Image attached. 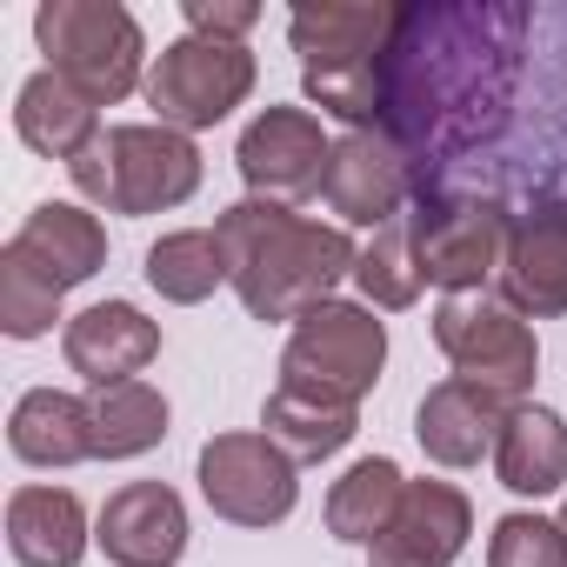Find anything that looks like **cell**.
<instances>
[{
	"label": "cell",
	"mask_w": 567,
	"mask_h": 567,
	"mask_svg": "<svg viewBox=\"0 0 567 567\" xmlns=\"http://www.w3.org/2000/svg\"><path fill=\"white\" fill-rule=\"evenodd\" d=\"M388 368V328L374 321V308L354 301H321L295 321L288 354H280V381H308L328 388L341 401H361Z\"/></svg>",
	"instance_id": "obj_9"
},
{
	"label": "cell",
	"mask_w": 567,
	"mask_h": 567,
	"mask_svg": "<svg viewBox=\"0 0 567 567\" xmlns=\"http://www.w3.org/2000/svg\"><path fill=\"white\" fill-rule=\"evenodd\" d=\"M560 527H567V501H560Z\"/></svg>",
	"instance_id": "obj_31"
},
{
	"label": "cell",
	"mask_w": 567,
	"mask_h": 567,
	"mask_svg": "<svg viewBox=\"0 0 567 567\" xmlns=\"http://www.w3.org/2000/svg\"><path fill=\"white\" fill-rule=\"evenodd\" d=\"M401 8L388 0H308L288 14V41L308 74V101L341 114L354 134L381 127V61L394 48Z\"/></svg>",
	"instance_id": "obj_3"
},
{
	"label": "cell",
	"mask_w": 567,
	"mask_h": 567,
	"mask_svg": "<svg viewBox=\"0 0 567 567\" xmlns=\"http://www.w3.org/2000/svg\"><path fill=\"white\" fill-rule=\"evenodd\" d=\"M87 414H94V461H134V454L167 441V401L147 381H121V388L87 394Z\"/></svg>",
	"instance_id": "obj_26"
},
{
	"label": "cell",
	"mask_w": 567,
	"mask_h": 567,
	"mask_svg": "<svg viewBox=\"0 0 567 567\" xmlns=\"http://www.w3.org/2000/svg\"><path fill=\"white\" fill-rule=\"evenodd\" d=\"M354 288L368 295V308H414L421 301V267H414V240H408V214L394 227H381L361 260H354Z\"/></svg>",
	"instance_id": "obj_27"
},
{
	"label": "cell",
	"mask_w": 567,
	"mask_h": 567,
	"mask_svg": "<svg viewBox=\"0 0 567 567\" xmlns=\"http://www.w3.org/2000/svg\"><path fill=\"white\" fill-rule=\"evenodd\" d=\"M54 321H61V288H48L21 247H0V328L14 341H41Z\"/></svg>",
	"instance_id": "obj_28"
},
{
	"label": "cell",
	"mask_w": 567,
	"mask_h": 567,
	"mask_svg": "<svg viewBox=\"0 0 567 567\" xmlns=\"http://www.w3.org/2000/svg\"><path fill=\"white\" fill-rule=\"evenodd\" d=\"M34 41H41L48 68L74 94H87L94 107H114L134 87H147V74H141V61H147L141 21L127 8H114V0H41Z\"/></svg>",
	"instance_id": "obj_5"
},
{
	"label": "cell",
	"mask_w": 567,
	"mask_h": 567,
	"mask_svg": "<svg viewBox=\"0 0 567 567\" xmlns=\"http://www.w3.org/2000/svg\"><path fill=\"white\" fill-rule=\"evenodd\" d=\"M61 354H68V368L101 394V388L141 381V368L161 354V328H154L134 301H94V308H81V315L68 321Z\"/></svg>",
	"instance_id": "obj_16"
},
{
	"label": "cell",
	"mask_w": 567,
	"mask_h": 567,
	"mask_svg": "<svg viewBox=\"0 0 567 567\" xmlns=\"http://www.w3.org/2000/svg\"><path fill=\"white\" fill-rule=\"evenodd\" d=\"M8 247H21L41 267V280H48V288H61V295L107 267V227L87 207H74V200H41Z\"/></svg>",
	"instance_id": "obj_19"
},
{
	"label": "cell",
	"mask_w": 567,
	"mask_h": 567,
	"mask_svg": "<svg viewBox=\"0 0 567 567\" xmlns=\"http://www.w3.org/2000/svg\"><path fill=\"white\" fill-rule=\"evenodd\" d=\"M494 474L507 494H527V501L567 487V421L554 408H514L494 447Z\"/></svg>",
	"instance_id": "obj_23"
},
{
	"label": "cell",
	"mask_w": 567,
	"mask_h": 567,
	"mask_svg": "<svg viewBox=\"0 0 567 567\" xmlns=\"http://www.w3.org/2000/svg\"><path fill=\"white\" fill-rule=\"evenodd\" d=\"M147 288L174 308H194L207 301L214 288H227V254H220V234L214 227H181V234H161L147 247Z\"/></svg>",
	"instance_id": "obj_25"
},
{
	"label": "cell",
	"mask_w": 567,
	"mask_h": 567,
	"mask_svg": "<svg viewBox=\"0 0 567 567\" xmlns=\"http://www.w3.org/2000/svg\"><path fill=\"white\" fill-rule=\"evenodd\" d=\"M260 427L295 467L301 461H328V454H341L361 434V401H341V394L308 388V381H280L267 394V408H260Z\"/></svg>",
	"instance_id": "obj_18"
},
{
	"label": "cell",
	"mask_w": 567,
	"mask_h": 567,
	"mask_svg": "<svg viewBox=\"0 0 567 567\" xmlns=\"http://www.w3.org/2000/svg\"><path fill=\"white\" fill-rule=\"evenodd\" d=\"M401 494H408V474H401L388 454L354 461V467L328 487V534L348 540V547H374V540L388 534Z\"/></svg>",
	"instance_id": "obj_24"
},
{
	"label": "cell",
	"mask_w": 567,
	"mask_h": 567,
	"mask_svg": "<svg viewBox=\"0 0 567 567\" xmlns=\"http://www.w3.org/2000/svg\"><path fill=\"white\" fill-rule=\"evenodd\" d=\"M81 200L101 214H167L200 187V147L174 127H101L68 161Z\"/></svg>",
	"instance_id": "obj_4"
},
{
	"label": "cell",
	"mask_w": 567,
	"mask_h": 567,
	"mask_svg": "<svg viewBox=\"0 0 567 567\" xmlns=\"http://www.w3.org/2000/svg\"><path fill=\"white\" fill-rule=\"evenodd\" d=\"M434 348L447 354L454 381H474V388H487L514 408H520V394L534 388V368H540V348H534L527 321L507 301H487V295H447L434 308Z\"/></svg>",
	"instance_id": "obj_8"
},
{
	"label": "cell",
	"mask_w": 567,
	"mask_h": 567,
	"mask_svg": "<svg viewBox=\"0 0 567 567\" xmlns=\"http://www.w3.org/2000/svg\"><path fill=\"white\" fill-rule=\"evenodd\" d=\"M514 401L474 388V381H441L427 388L421 414H414V434H421V454L441 461V467H474L481 454L501 447V427H507Z\"/></svg>",
	"instance_id": "obj_17"
},
{
	"label": "cell",
	"mask_w": 567,
	"mask_h": 567,
	"mask_svg": "<svg viewBox=\"0 0 567 567\" xmlns=\"http://www.w3.org/2000/svg\"><path fill=\"white\" fill-rule=\"evenodd\" d=\"M254 21H260L254 0H187V28L200 41H240Z\"/></svg>",
	"instance_id": "obj_30"
},
{
	"label": "cell",
	"mask_w": 567,
	"mask_h": 567,
	"mask_svg": "<svg viewBox=\"0 0 567 567\" xmlns=\"http://www.w3.org/2000/svg\"><path fill=\"white\" fill-rule=\"evenodd\" d=\"M220 254H227V288L254 321H301L308 308L334 301L341 280H354L361 247L348 227H321L280 200H234L220 220Z\"/></svg>",
	"instance_id": "obj_2"
},
{
	"label": "cell",
	"mask_w": 567,
	"mask_h": 567,
	"mask_svg": "<svg viewBox=\"0 0 567 567\" xmlns=\"http://www.w3.org/2000/svg\"><path fill=\"white\" fill-rule=\"evenodd\" d=\"M328 207L348 220V227H394L408 194H414V161L374 127V134H341L334 154H328V181H321Z\"/></svg>",
	"instance_id": "obj_12"
},
{
	"label": "cell",
	"mask_w": 567,
	"mask_h": 567,
	"mask_svg": "<svg viewBox=\"0 0 567 567\" xmlns=\"http://www.w3.org/2000/svg\"><path fill=\"white\" fill-rule=\"evenodd\" d=\"M8 447L14 461L28 467H74V461H94V414L81 394H61V388H28L8 414Z\"/></svg>",
	"instance_id": "obj_20"
},
{
	"label": "cell",
	"mask_w": 567,
	"mask_h": 567,
	"mask_svg": "<svg viewBox=\"0 0 567 567\" xmlns=\"http://www.w3.org/2000/svg\"><path fill=\"white\" fill-rule=\"evenodd\" d=\"M94 547L114 567H174L187 554V507L167 481H127L94 520Z\"/></svg>",
	"instance_id": "obj_13"
},
{
	"label": "cell",
	"mask_w": 567,
	"mask_h": 567,
	"mask_svg": "<svg viewBox=\"0 0 567 567\" xmlns=\"http://www.w3.org/2000/svg\"><path fill=\"white\" fill-rule=\"evenodd\" d=\"M507 234H514L507 207L481 200V194H421L408 214L414 267L441 295H481L487 280H501Z\"/></svg>",
	"instance_id": "obj_6"
},
{
	"label": "cell",
	"mask_w": 567,
	"mask_h": 567,
	"mask_svg": "<svg viewBox=\"0 0 567 567\" xmlns=\"http://www.w3.org/2000/svg\"><path fill=\"white\" fill-rule=\"evenodd\" d=\"M487 567H567V527L540 514H501L487 540Z\"/></svg>",
	"instance_id": "obj_29"
},
{
	"label": "cell",
	"mask_w": 567,
	"mask_h": 567,
	"mask_svg": "<svg viewBox=\"0 0 567 567\" xmlns=\"http://www.w3.org/2000/svg\"><path fill=\"white\" fill-rule=\"evenodd\" d=\"M474 534V507L454 481H408L388 534L368 547V567H454Z\"/></svg>",
	"instance_id": "obj_14"
},
{
	"label": "cell",
	"mask_w": 567,
	"mask_h": 567,
	"mask_svg": "<svg viewBox=\"0 0 567 567\" xmlns=\"http://www.w3.org/2000/svg\"><path fill=\"white\" fill-rule=\"evenodd\" d=\"M87 507L68 487H14L8 494V547L21 567H81L87 554Z\"/></svg>",
	"instance_id": "obj_21"
},
{
	"label": "cell",
	"mask_w": 567,
	"mask_h": 567,
	"mask_svg": "<svg viewBox=\"0 0 567 567\" xmlns=\"http://www.w3.org/2000/svg\"><path fill=\"white\" fill-rule=\"evenodd\" d=\"M200 501L234 527H280L301 501V474L267 434H214L200 447Z\"/></svg>",
	"instance_id": "obj_10"
},
{
	"label": "cell",
	"mask_w": 567,
	"mask_h": 567,
	"mask_svg": "<svg viewBox=\"0 0 567 567\" xmlns=\"http://www.w3.org/2000/svg\"><path fill=\"white\" fill-rule=\"evenodd\" d=\"M328 154H334V141L321 134V121L308 107H267V114L247 121V134L234 147V167L254 187V200H280V207H288V200L321 194Z\"/></svg>",
	"instance_id": "obj_11"
},
{
	"label": "cell",
	"mask_w": 567,
	"mask_h": 567,
	"mask_svg": "<svg viewBox=\"0 0 567 567\" xmlns=\"http://www.w3.org/2000/svg\"><path fill=\"white\" fill-rule=\"evenodd\" d=\"M147 107L161 114V127L174 134H200V127H220L247 94H254V54L240 41H167L147 68Z\"/></svg>",
	"instance_id": "obj_7"
},
{
	"label": "cell",
	"mask_w": 567,
	"mask_h": 567,
	"mask_svg": "<svg viewBox=\"0 0 567 567\" xmlns=\"http://www.w3.org/2000/svg\"><path fill=\"white\" fill-rule=\"evenodd\" d=\"M527 8H401L381 61V134L414 167H447L494 141L514 107Z\"/></svg>",
	"instance_id": "obj_1"
},
{
	"label": "cell",
	"mask_w": 567,
	"mask_h": 567,
	"mask_svg": "<svg viewBox=\"0 0 567 567\" xmlns=\"http://www.w3.org/2000/svg\"><path fill=\"white\" fill-rule=\"evenodd\" d=\"M14 134H21L34 154H48V161H74V154L101 134V107H94L87 94H74L54 68H41V74L21 81V94H14Z\"/></svg>",
	"instance_id": "obj_22"
},
{
	"label": "cell",
	"mask_w": 567,
	"mask_h": 567,
	"mask_svg": "<svg viewBox=\"0 0 567 567\" xmlns=\"http://www.w3.org/2000/svg\"><path fill=\"white\" fill-rule=\"evenodd\" d=\"M501 301L534 321L567 315V200H540L514 220L501 260Z\"/></svg>",
	"instance_id": "obj_15"
}]
</instances>
